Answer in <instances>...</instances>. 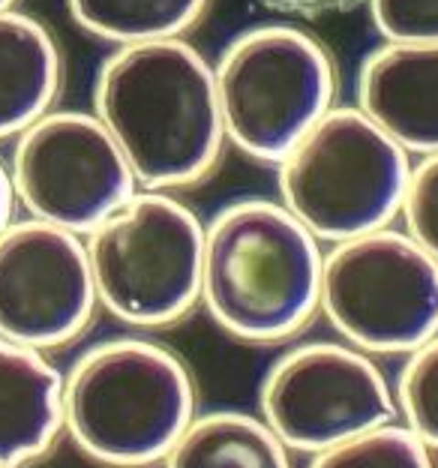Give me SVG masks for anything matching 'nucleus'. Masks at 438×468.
Returning a JSON list of instances; mask_svg holds the SVG:
<instances>
[{"mask_svg": "<svg viewBox=\"0 0 438 468\" xmlns=\"http://www.w3.org/2000/svg\"><path fill=\"white\" fill-rule=\"evenodd\" d=\"M93 114L142 189L175 193L198 184L226 144L217 76L187 39L114 48L96 72Z\"/></svg>", "mask_w": 438, "mask_h": 468, "instance_id": "1", "label": "nucleus"}, {"mask_svg": "<svg viewBox=\"0 0 438 468\" xmlns=\"http://www.w3.org/2000/svg\"><path fill=\"white\" fill-rule=\"evenodd\" d=\"M325 252L280 198H234L205 222L201 310L238 343H294L322 310Z\"/></svg>", "mask_w": 438, "mask_h": 468, "instance_id": "2", "label": "nucleus"}, {"mask_svg": "<svg viewBox=\"0 0 438 468\" xmlns=\"http://www.w3.org/2000/svg\"><path fill=\"white\" fill-rule=\"evenodd\" d=\"M198 411L196 372L151 334L96 339L63 369V441L102 468H159Z\"/></svg>", "mask_w": 438, "mask_h": 468, "instance_id": "3", "label": "nucleus"}, {"mask_svg": "<svg viewBox=\"0 0 438 468\" xmlns=\"http://www.w3.org/2000/svg\"><path fill=\"white\" fill-rule=\"evenodd\" d=\"M84 250L100 310L154 334L201 310L205 222L175 193L138 189L91 234Z\"/></svg>", "mask_w": 438, "mask_h": 468, "instance_id": "4", "label": "nucleus"}, {"mask_svg": "<svg viewBox=\"0 0 438 468\" xmlns=\"http://www.w3.org/2000/svg\"><path fill=\"white\" fill-rule=\"evenodd\" d=\"M411 168V154L358 105H334L276 165V193L334 247L400 219Z\"/></svg>", "mask_w": 438, "mask_h": 468, "instance_id": "5", "label": "nucleus"}, {"mask_svg": "<svg viewBox=\"0 0 438 468\" xmlns=\"http://www.w3.org/2000/svg\"><path fill=\"white\" fill-rule=\"evenodd\" d=\"M213 76L226 142L267 165H280L337 97L330 51L292 25L243 30L222 48Z\"/></svg>", "mask_w": 438, "mask_h": 468, "instance_id": "6", "label": "nucleus"}, {"mask_svg": "<svg viewBox=\"0 0 438 468\" xmlns=\"http://www.w3.org/2000/svg\"><path fill=\"white\" fill-rule=\"evenodd\" d=\"M318 315L372 357L411 355L438 336V261L393 226L334 243Z\"/></svg>", "mask_w": 438, "mask_h": 468, "instance_id": "7", "label": "nucleus"}, {"mask_svg": "<svg viewBox=\"0 0 438 468\" xmlns=\"http://www.w3.org/2000/svg\"><path fill=\"white\" fill-rule=\"evenodd\" d=\"M259 418L294 456H315L397 418L393 381L343 339L288 343L259 381Z\"/></svg>", "mask_w": 438, "mask_h": 468, "instance_id": "8", "label": "nucleus"}, {"mask_svg": "<svg viewBox=\"0 0 438 468\" xmlns=\"http://www.w3.org/2000/svg\"><path fill=\"white\" fill-rule=\"evenodd\" d=\"M9 175L25 217L81 238L142 189L100 117L72 109H51L16 138Z\"/></svg>", "mask_w": 438, "mask_h": 468, "instance_id": "9", "label": "nucleus"}, {"mask_svg": "<svg viewBox=\"0 0 438 468\" xmlns=\"http://www.w3.org/2000/svg\"><path fill=\"white\" fill-rule=\"evenodd\" d=\"M96 313L81 234L30 217L0 234V336L55 355L88 334Z\"/></svg>", "mask_w": 438, "mask_h": 468, "instance_id": "10", "label": "nucleus"}, {"mask_svg": "<svg viewBox=\"0 0 438 468\" xmlns=\"http://www.w3.org/2000/svg\"><path fill=\"white\" fill-rule=\"evenodd\" d=\"M358 109L411 156L438 154V42H381L360 63Z\"/></svg>", "mask_w": 438, "mask_h": 468, "instance_id": "11", "label": "nucleus"}, {"mask_svg": "<svg viewBox=\"0 0 438 468\" xmlns=\"http://www.w3.org/2000/svg\"><path fill=\"white\" fill-rule=\"evenodd\" d=\"M63 441V369L0 336V465L37 468Z\"/></svg>", "mask_w": 438, "mask_h": 468, "instance_id": "12", "label": "nucleus"}, {"mask_svg": "<svg viewBox=\"0 0 438 468\" xmlns=\"http://www.w3.org/2000/svg\"><path fill=\"white\" fill-rule=\"evenodd\" d=\"M63 84V58L51 30L34 16L0 13V142L42 121Z\"/></svg>", "mask_w": 438, "mask_h": 468, "instance_id": "13", "label": "nucleus"}, {"mask_svg": "<svg viewBox=\"0 0 438 468\" xmlns=\"http://www.w3.org/2000/svg\"><path fill=\"white\" fill-rule=\"evenodd\" d=\"M159 468H294V453L259 411H198Z\"/></svg>", "mask_w": 438, "mask_h": 468, "instance_id": "14", "label": "nucleus"}, {"mask_svg": "<svg viewBox=\"0 0 438 468\" xmlns=\"http://www.w3.org/2000/svg\"><path fill=\"white\" fill-rule=\"evenodd\" d=\"M210 0H67L69 16L91 37L117 48L156 39H184Z\"/></svg>", "mask_w": 438, "mask_h": 468, "instance_id": "15", "label": "nucleus"}, {"mask_svg": "<svg viewBox=\"0 0 438 468\" xmlns=\"http://www.w3.org/2000/svg\"><path fill=\"white\" fill-rule=\"evenodd\" d=\"M306 468H435V453L393 420L309 456Z\"/></svg>", "mask_w": 438, "mask_h": 468, "instance_id": "16", "label": "nucleus"}, {"mask_svg": "<svg viewBox=\"0 0 438 468\" xmlns=\"http://www.w3.org/2000/svg\"><path fill=\"white\" fill-rule=\"evenodd\" d=\"M393 399L402 427L438 453V336L405 355L393 378Z\"/></svg>", "mask_w": 438, "mask_h": 468, "instance_id": "17", "label": "nucleus"}, {"mask_svg": "<svg viewBox=\"0 0 438 468\" xmlns=\"http://www.w3.org/2000/svg\"><path fill=\"white\" fill-rule=\"evenodd\" d=\"M400 219L402 231L438 261V154L414 163Z\"/></svg>", "mask_w": 438, "mask_h": 468, "instance_id": "18", "label": "nucleus"}, {"mask_svg": "<svg viewBox=\"0 0 438 468\" xmlns=\"http://www.w3.org/2000/svg\"><path fill=\"white\" fill-rule=\"evenodd\" d=\"M384 42H438V0H367Z\"/></svg>", "mask_w": 438, "mask_h": 468, "instance_id": "19", "label": "nucleus"}, {"mask_svg": "<svg viewBox=\"0 0 438 468\" xmlns=\"http://www.w3.org/2000/svg\"><path fill=\"white\" fill-rule=\"evenodd\" d=\"M262 6L273 9L283 16H297V18H322L334 13H346V9L367 4V0H259Z\"/></svg>", "mask_w": 438, "mask_h": 468, "instance_id": "20", "label": "nucleus"}, {"mask_svg": "<svg viewBox=\"0 0 438 468\" xmlns=\"http://www.w3.org/2000/svg\"><path fill=\"white\" fill-rule=\"evenodd\" d=\"M16 210H18V196L13 186V175H9V163L0 159V234L18 219Z\"/></svg>", "mask_w": 438, "mask_h": 468, "instance_id": "21", "label": "nucleus"}, {"mask_svg": "<svg viewBox=\"0 0 438 468\" xmlns=\"http://www.w3.org/2000/svg\"><path fill=\"white\" fill-rule=\"evenodd\" d=\"M18 0H0V13H6V9H16Z\"/></svg>", "mask_w": 438, "mask_h": 468, "instance_id": "22", "label": "nucleus"}, {"mask_svg": "<svg viewBox=\"0 0 438 468\" xmlns=\"http://www.w3.org/2000/svg\"><path fill=\"white\" fill-rule=\"evenodd\" d=\"M0 468H27V465H0Z\"/></svg>", "mask_w": 438, "mask_h": 468, "instance_id": "23", "label": "nucleus"}]
</instances>
